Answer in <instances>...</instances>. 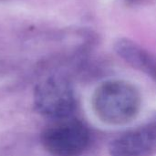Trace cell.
<instances>
[{
  "label": "cell",
  "instance_id": "cell-4",
  "mask_svg": "<svg viewBox=\"0 0 156 156\" xmlns=\"http://www.w3.org/2000/svg\"><path fill=\"white\" fill-rule=\"evenodd\" d=\"M156 150V119L112 140L111 156H144Z\"/></svg>",
  "mask_w": 156,
  "mask_h": 156
},
{
  "label": "cell",
  "instance_id": "cell-2",
  "mask_svg": "<svg viewBox=\"0 0 156 156\" xmlns=\"http://www.w3.org/2000/svg\"><path fill=\"white\" fill-rule=\"evenodd\" d=\"M41 142L53 156H79L90 144L88 128L77 119L70 117L56 120L44 130Z\"/></svg>",
  "mask_w": 156,
  "mask_h": 156
},
{
  "label": "cell",
  "instance_id": "cell-3",
  "mask_svg": "<svg viewBox=\"0 0 156 156\" xmlns=\"http://www.w3.org/2000/svg\"><path fill=\"white\" fill-rule=\"evenodd\" d=\"M35 105L41 114L56 121L70 117L76 101L70 85L61 78L52 77L37 87Z\"/></svg>",
  "mask_w": 156,
  "mask_h": 156
},
{
  "label": "cell",
  "instance_id": "cell-5",
  "mask_svg": "<svg viewBox=\"0 0 156 156\" xmlns=\"http://www.w3.org/2000/svg\"><path fill=\"white\" fill-rule=\"evenodd\" d=\"M114 49L133 68L156 81V59L146 49L128 38H119L115 42Z\"/></svg>",
  "mask_w": 156,
  "mask_h": 156
},
{
  "label": "cell",
  "instance_id": "cell-1",
  "mask_svg": "<svg viewBox=\"0 0 156 156\" xmlns=\"http://www.w3.org/2000/svg\"><path fill=\"white\" fill-rule=\"evenodd\" d=\"M141 104L137 88L121 80L101 83L92 96V108L96 116L111 125H122L132 122L138 115Z\"/></svg>",
  "mask_w": 156,
  "mask_h": 156
}]
</instances>
